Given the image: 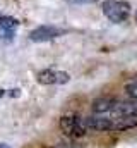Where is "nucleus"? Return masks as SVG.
I'll list each match as a JSON object with an SVG mask.
<instances>
[{
  "mask_svg": "<svg viewBox=\"0 0 137 148\" xmlns=\"http://www.w3.org/2000/svg\"><path fill=\"white\" fill-rule=\"evenodd\" d=\"M0 148H10L9 145H5V143H0Z\"/></svg>",
  "mask_w": 137,
  "mask_h": 148,
  "instance_id": "9",
  "label": "nucleus"
},
{
  "mask_svg": "<svg viewBox=\"0 0 137 148\" xmlns=\"http://www.w3.org/2000/svg\"><path fill=\"white\" fill-rule=\"evenodd\" d=\"M3 95H5V90H2V88H0V97H3Z\"/></svg>",
  "mask_w": 137,
  "mask_h": 148,
  "instance_id": "10",
  "label": "nucleus"
},
{
  "mask_svg": "<svg viewBox=\"0 0 137 148\" xmlns=\"http://www.w3.org/2000/svg\"><path fill=\"white\" fill-rule=\"evenodd\" d=\"M60 129L68 138H82L87 133L84 119H81L79 115H64L60 119Z\"/></svg>",
  "mask_w": 137,
  "mask_h": 148,
  "instance_id": "3",
  "label": "nucleus"
},
{
  "mask_svg": "<svg viewBox=\"0 0 137 148\" xmlns=\"http://www.w3.org/2000/svg\"><path fill=\"white\" fill-rule=\"evenodd\" d=\"M136 23H137V12H136Z\"/></svg>",
  "mask_w": 137,
  "mask_h": 148,
  "instance_id": "11",
  "label": "nucleus"
},
{
  "mask_svg": "<svg viewBox=\"0 0 137 148\" xmlns=\"http://www.w3.org/2000/svg\"><path fill=\"white\" fill-rule=\"evenodd\" d=\"M68 2H72V3H91L94 0H68Z\"/></svg>",
  "mask_w": 137,
  "mask_h": 148,
  "instance_id": "8",
  "label": "nucleus"
},
{
  "mask_svg": "<svg viewBox=\"0 0 137 148\" xmlns=\"http://www.w3.org/2000/svg\"><path fill=\"white\" fill-rule=\"evenodd\" d=\"M127 95L130 97V98H134L137 102V79H134V81H130L129 84H127Z\"/></svg>",
  "mask_w": 137,
  "mask_h": 148,
  "instance_id": "7",
  "label": "nucleus"
},
{
  "mask_svg": "<svg viewBox=\"0 0 137 148\" xmlns=\"http://www.w3.org/2000/svg\"><path fill=\"white\" fill-rule=\"evenodd\" d=\"M103 14L111 23L120 24L129 17L130 5H129V2H122V0H106V2H103Z\"/></svg>",
  "mask_w": 137,
  "mask_h": 148,
  "instance_id": "2",
  "label": "nucleus"
},
{
  "mask_svg": "<svg viewBox=\"0 0 137 148\" xmlns=\"http://www.w3.org/2000/svg\"><path fill=\"white\" fill-rule=\"evenodd\" d=\"M93 114L103 117H137V102L100 98L93 103Z\"/></svg>",
  "mask_w": 137,
  "mask_h": 148,
  "instance_id": "1",
  "label": "nucleus"
},
{
  "mask_svg": "<svg viewBox=\"0 0 137 148\" xmlns=\"http://www.w3.org/2000/svg\"><path fill=\"white\" fill-rule=\"evenodd\" d=\"M17 21L14 17L9 16H2L0 17V36L5 41H12L16 36V29H17Z\"/></svg>",
  "mask_w": 137,
  "mask_h": 148,
  "instance_id": "6",
  "label": "nucleus"
},
{
  "mask_svg": "<svg viewBox=\"0 0 137 148\" xmlns=\"http://www.w3.org/2000/svg\"><path fill=\"white\" fill-rule=\"evenodd\" d=\"M60 35H64V29H60L57 26H39L29 33V40L36 41V43H41V41H50V40L60 36Z\"/></svg>",
  "mask_w": 137,
  "mask_h": 148,
  "instance_id": "4",
  "label": "nucleus"
},
{
  "mask_svg": "<svg viewBox=\"0 0 137 148\" xmlns=\"http://www.w3.org/2000/svg\"><path fill=\"white\" fill-rule=\"evenodd\" d=\"M70 76L64 71H53V69H45L38 73V83L41 84H65L68 83Z\"/></svg>",
  "mask_w": 137,
  "mask_h": 148,
  "instance_id": "5",
  "label": "nucleus"
}]
</instances>
